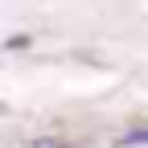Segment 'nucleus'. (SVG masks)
I'll list each match as a JSON object with an SVG mask.
<instances>
[{"instance_id": "f257e3e1", "label": "nucleus", "mask_w": 148, "mask_h": 148, "mask_svg": "<svg viewBox=\"0 0 148 148\" xmlns=\"http://www.w3.org/2000/svg\"><path fill=\"white\" fill-rule=\"evenodd\" d=\"M132 144H148V127H144V132H132V136H123V140H119V148H132Z\"/></svg>"}, {"instance_id": "f03ea898", "label": "nucleus", "mask_w": 148, "mask_h": 148, "mask_svg": "<svg viewBox=\"0 0 148 148\" xmlns=\"http://www.w3.org/2000/svg\"><path fill=\"white\" fill-rule=\"evenodd\" d=\"M29 148H62L58 140H37V144H29Z\"/></svg>"}]
</instances>
